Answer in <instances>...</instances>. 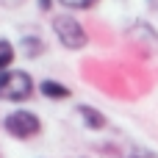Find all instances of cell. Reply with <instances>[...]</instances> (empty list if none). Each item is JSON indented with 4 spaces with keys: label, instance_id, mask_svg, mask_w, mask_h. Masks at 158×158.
<instances>
[{
    "label": "cell",
    "instance_id": "cell-1",
    "mask_svg": "<svg viewBox=\"0 0 158 158\" xmlns=\"http://www.w3.org/2000/svg\"><path fill=\"white\" fill-rule=\"evenodd\" d=\"M31 94H33V81L28 72H22V69L0 72V100L19 103V100H28Z\"/></svg>",
    "mask_w": 158,
    "mask_h": 158
},
{
    "label": "cell",
    "instance_id": "cell-2",
    "mask_svg": "<svg viewBox=\"0 0 158 158\" xmlns=\"http://www.w3.org/2000/svg\"><path fill=\"white\" fill-rule=\"evenodd\" d=\"M53 31H56V36H58V42H61L64 47H69V50L86 47V31H83L81 22L72 19L69 14L56 17V19H53Z\"/></svg>",
    "mask_w": 158,
    "mask_h": 158
},
{
    "label": "cell",
    "instance_id": "cell-3",
    "mask_svg": "<svg viewBox=\"0 0 158 158\" xmlns=\"http://www.w3.org/2000/svg\"><path fill=\"white\" fill-rule=\"evenodd\" d=\"M3 128L14 136V139H31V136H36L39 133V117L36 114H31V111H14V114H8L6 117V122H3Z\"/></svg>",
    "mask_w": 158,
    "mask_h": 158
},
{
    "label": "cell",
    "instance_id": "cell-4",
    "mask_svg": "<svg viewBox=\"0 0 158 158\" xmlns=\"http://www.w3.org/2000/svg\"><path fill=\"white\" fill-rule=\"evenodd\" d=\"M78 114H81V119L86 122L89 131H103V128L108 125V119H106L97 108H92V106H78Z\"/></svg>",
    "mask_w": 158,
    "mask_h": 158
},
{
    "label": "cell",
    "instance_id": "cell-5",
    "mask_svg": "<svg viewBox=\"0 0 158 158\" xmlns=\"http://www.w3.org/2000/svg\"><path fill=\"white\" fill-rule=\"evenodd\" d=\"M42 94L50 100H64V97H69V89L58 81H42Z\"/></svg>",
    "mask_w": 158,
    "mask_h": 158
},
{
    "label": "cell",
    "instance_id": "cell-6",
    "mask_svg": "<svg viewBox=\"0 0 158 158\" xmlns=\"http://www.w3.org/2000/svg\"><path fill=\"white\" fill-rule=\"evenodd\" d=\"M11 61H14V47H11V42L0 39V72H6V67Z\"/></svg>",
    "mask_w": 158,
    "mask_h": 158
},
{
    "label": "cell",
    "instance_id": "cell-7",
    "mask_svg": "<svg viewBox=\"0 0 158 158\" xmlns=\"http://www.w3.org/2000/svg\"><path fill=\"white\" fill-rule=\"evenodd\" d=\"M19 47L25 50V56H36V53H42L44 47H42V42L36 39V36H25L22 42H19Z\"/></svg>",
    "mask_w": 158,
    "mask_h": 158
},
{
    "label": "cell",
    "instance_id": "cell-8",
    "mask_svg": "<svg viewBox=\"0 0 158 158\" xmlns=\"http://www.w3.org/2000/svg\"><path fill=\"white\" fill-rule=\"evenodd\" d=\"M61 6H67V8H72V11H83V8H92V6H97L100 0H58Z\"/></svg>",
    "mask_w": 158,
    "mask_h": 158
},
{
    "label": "cell",
    "instance_id": "cell-9",
    "mask_svg": "<svg viewBox=\"0 0 158 158\" xmlns=\"http://www.w3.org/2000/svg\"><path fill=\"white\" fill-rule=\"evenodd\" d=\"M125 158H158V156H153V153H147V150H133L131 156H125Z\"/></svg>",
    "mask_w": 158,
    "mask_h": 158
},
{
    "label": "cell",
    "instance_id": "cell-10",
    "mask_svg": "<svg viewBox=\"0 0 158 158\" xmlns=\"http://www.w3.org/2000/svg\"><path fill=\"white\" fill-rule=\"evenodd\" d=\"M50 3H53V0H39V8H42V11H47V8H50Z\"/></svg>",
    "mask_w": 158,
    "mask_h": 158
},
{
    "label": "cell",
    "instance_id": "cell-11",
    "mask_svg": "<svg viewBox=\"0 0 158 158\" xmlns=\"http://www.w3.org/2000/svg\"><path fill=\"white\" fill-rule=\"evenodd\" d=\"M147 6H150L153 11H158V0H147Z\"/></svg>",
    "mask_w": 158,
    "mask_h": 158
}]
</instances>
